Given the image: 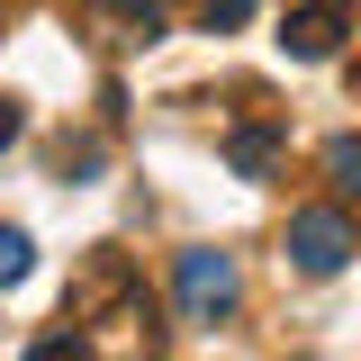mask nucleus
Returning a JSON list of instances; mask_svg holds the SVG:
<instances>
[{"instance_id":"nucleus-1","label":"nucleus","mask_w":361,"mask_h":361,"mask_svg":"<svg viewBox=\"0 0 361 361\" xmlns=\"http://www.w3.org/2000/svg\"><path fill=\"white\" fill-rule=\"evenodd\" d=\"M99 316H145V280H135L127 253H90V271L63 289V325H99Z\"/></svg>"},{"instance_id":"nucleus-2","label":"nucleus","mask_w":361,"mask_h":361,"mask_svg":"<svg viewBox=\"0 0 361 361\" xmlns=\"http://www.w3.org/2000/svg\"><path fill=\"white\" fill-rule=\"evenodd\" d=\"M172 289H180V316L190 325H217L235 298H244V271H235V253H217V244H190L172 271Z\"/></svg>"},{"instance_id":"nucleus-3","label":"nucleus","mask_w":361,"mask_h":361,"mask_svg":"<svg viewBox=\"0 0 361 361\" xmlns=\"http://www.w3.org/2000/svg\"><path fill=\"white\" fill-rule=\"evenodd\" d=\"M353 253H361V235H353L343 208H298V217H289V262L307 271V280H334Z\"/></svg>"},{"instance_id":"nucleus-4","label":"nucleus","mask_w":361,"mask_h":361,"mask_svg":"<svg viewBox=\"0 0 361 361\" xmlns=\"http://www.w3.org/2000/svg\"><path fill=\"white\" fill-rule=\"evenodd\" d=\"M353 27V0H307V9H289L280 18V54H298V63H325L334 45Z\"/></svg>"},{"instance_id":"nucleus-5","label":"nucleus","mask_w":361,"mask_h":361,"mask_svg":"<svg viewBox=\"0 0 361 361\" xmlns=\"http://www.w3.org/2000/svg\"><path fill=\"white\" fill-rule=\"evenodd\" d=\"M82 18L109 45H154V37H163V0H90Z\"/></svg>"},{"instance_id":"nucleus-6","label":"nucleus","mask_w":361,"mask_h":361,"mask_svg":"<svg viewBox=\"0 0 361 361\" xmlns=\"http://www.w3.org/2000/svg\"><path fill=\"white\" fill-rule=\"evenodd\" d=\"M226 163L244 180H271V163H280V127H235L226 135Z\"/></svg>"},{"instance_id":"nucleus-7","label":"nucleus","mask_w":361,"mask_h":361,"mask_svg":"<svg viewBox=\"0 0 361 361\" xmlns=\"http://www.w3.org/2000/svg\"><path fill=\"white\" fill-rule=\"evenodd\" d=\"M325 172H334V190H361V145H353V135L325 145Z\"/></svg>"},{"instance_id":"nucleus-8","label":"nucleus","mask_w":361,"mask_h":361,"mask_svg":"<svg viewBox=\"0 0 361 361\" xmlns=\"http://www.w3.org/2000/svg\"><path fill=\"white\" fill-rule=\"evenodd\" d=\"M27 253H37V244H27L18 226H0V289H9V280H27Z\"/></svg>"},{"instance_id":"nucleus-9","label":"nucleus","mask_w":361,"mask_h":361,"mask_svg":"<svg viewBox=\"0 0 361 361\" xmlns=\"http://www.w3.org/2000/svg\"><path fill=\"white\" fill-rule=\"evenodd\" d=\"M27 361H90V343L63 325V334H45V343H27Z\"/></svg>"},{"instance_id":"nucleus-10","label":"nucleus","mask_w":361,"mask_h":361,"mask_svg":"<svg viewBox=\"0 0 361 361\" xmlns=\"http://www.w3.org/2000/svg\"><path fill=\"white\" fill-rule=\"evenodd\" d=\"M199 18H208V37H217V27H244V18H253V0H199Z\"/></svg>"},{"instance_id":"nucleus-11","label":"nucleus","mask_w":361,"mask_h":361,"mask_svg":"<svg viewBox=\"0 0 361 361\" xmlns=\"http://www.w3.org/2000/svg\"><path fill=\"white\" fill-rule=\"evenodd\" d=\"M18 127H27V118H18V99H0V145H18Z\"/></svg>"}]
</instances>
